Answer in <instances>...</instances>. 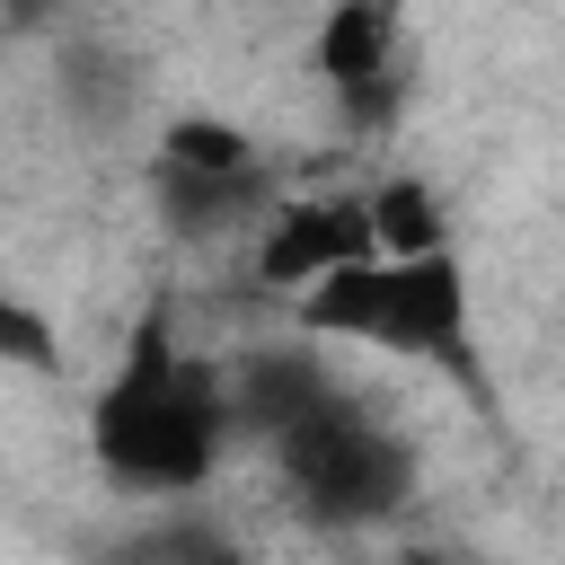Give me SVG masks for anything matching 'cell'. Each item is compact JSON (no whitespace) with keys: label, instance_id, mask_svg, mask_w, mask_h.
I'll use <instances>...</instances> for the list:
<instances>
[{"label":"cell","instance_id":"6da1fadb","mask_svg":"<svg viewBox=\"0 0 565 565\" xmlns=\"http://www.w3.org/2000/svg\"><path fill=\"white\" fill-rule=\"evenodd\" d=\"M221 441V388L203 362L168 353V335H141L124 380L97 406V450L124 486H194Z\"/></svg>","mask_w":565,"mask_h":565},{"label":"cell","instance_id":"7a4b0ae2","mask_svg":"<svg viewBox=\"0 0 565 565\" xmlns=\"http://www.w3.org/2000/svg\"><path fill=\"white\" fill-rule=\"evenodd\" d=\"M309 327L327 335H371L397 353H433V362H468V300L450 256H362L327 282H309Z\"/></svg>","mask_w":565,"mask_h":565},{"label":"cell","instance_id":"3957f363","mask_svg":"<svg viewBox=\"0 0 565 565\" xmlns=\"http://www.w3.org/2000/svg\"><path fill=\"white\" fill-rule=\"evenodd\" d=\"M265 424H274L282 477H291V494H300L309 512L362 521V512H388V503L406 494V450H397L380 424H362L353 406H335L318 380H309L282 415H265Z\"/></svg>","mask_w":565,"mask_h":565},{"label":"cell","instance_id":"277c9868","mask_svg":"<svg viewBox=\"0 0 565 565\" xmlns=\"http://www.w3.org/2000/svg\"><path fill=\"white\" fill-rule=\"evenodd\" d=\"M362 256H380L371 203H282L265 221V247H256L265 282H327V274H344Z\"/></svg>","mask_w":565,"mask_h":565},{"label":"cell","instance_id":"5b68a950","mask_svg":"<svg viewBox=\"0 0 565 565\" xmlns=\"http://www.w3.org/2000/svg\"><path fill=\"white\" fill-rule=\"evenodd\" d=\"M318 62H327V88L344 97V115H362V124L388 115V97H397V9L388 0H335Z\"/></svg>","mask_w":565,"mask_h":565},{"label":"cell","instance_id":"8992f818","mask_svg":"<svg viewBox=\"0 0 565 565\" xmlns=\"http://www.w3.org/2000/svg\"><path fill=\"white\" fill-rule=\"evenodd\" d=\"M371 221H380V256H441V212L424 185H388Z\"/></svg>","mask_w":565,"mask_h":565},{"label":"cell","instance_id":"52a82bcc","mask_svg":"<svg viewBox=\"0 0 565 565\" xmlns=\"http://www.w3.org/2000/svg\"><path fill=\"white\" fill-rule=\"evenodd\" d=\"M406 565H441V556H406Z\"/></svg>","mask_w":565,"mask_h":565}]
</instances>
